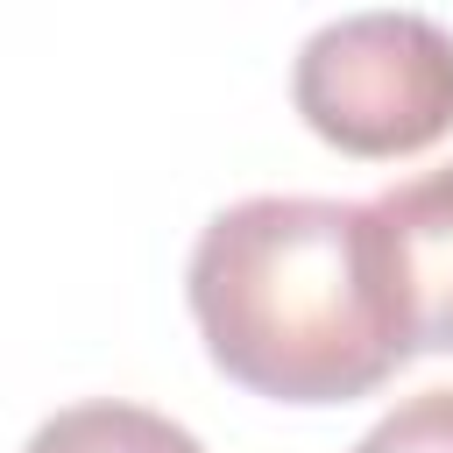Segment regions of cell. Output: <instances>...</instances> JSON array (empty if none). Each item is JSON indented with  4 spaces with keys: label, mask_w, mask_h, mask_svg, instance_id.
I'll return each instance as SVG.
<instances>
[{
    "label": "cell",
    "mask_w": 453,
    "mask_h": 453,
    "mask_svg": "<svg viewBox=\"0 0 453 453\" xmlns=\"http://www.w3.org/2000/svg\"><path fill=\"white\" fill-rule=\"evenodd\" d=\"M184 297L212 368L269 403H354L403 368L368 212L347 198H241L191 241Z\"/></svg>",
    "instance_id": "6da1fadb"
},
{
    "label": "cell",
    "mask_w": 453,
    "mask_h": 453,
    "mask_svg": "<svg viewBox=\"0 0 453 453\" xmlns=\"http://www.w3.org/2000/svg\"><path fill=\"white\" fill-rule=\"evenodd\" d=\"M290 106L340 156H418L453 134V28L411 7L340 14L304 35Z\"/></svg>",
    "instance_id": "7a4b0ae2"
},
{
    "label": "cell",
    "mask_w": 453,
    "mask_h": 453,
    "mask_svg": "<svg viewBox=\"0 0 453 453\" xmlns=\"http://www.w3.org/2000/svg\"><path fill=\"white\" fill-rule=\"evenodd\" d=\"M361 212H368L375 290L403 361L453 354V163L375 191Z\"/></svg>",
    "instance_id": "3957f363"
},
{
    "label": "cell",
    "mask_w": 453,
    "mask_h": 453,
    "mask_svg": "<svg viewBox=\"0 0 453 453\" xmlns=\"http://www.w3.org/2000/svg\"><path fill=\"white\" fill-rule=\"evenodd\" d=\"M21 453H205V446L149 403L99 396V403H71V411L42 418Z\"/></svg>",
    "instance_id": "277c9868"
},
{
    "label": "cell",
    "mask_w": 453,
    "mask_h": 453,
    "mask_svg": "<svg viewBox=\"0 0 453 453\" xmlns=\"http://www.w3.org/2000/svg\"><path fill=\"white\" fill-rule=\"evenodd\" d=\"M354 453H453V389H418L389 418H375Z\"/></svg>",
    "instance_id": "5b68a950"
}]
</instances>
